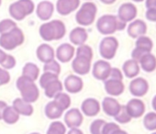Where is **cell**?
I'll use <instances>...</instances> for the list:
<instances>
[{
  "label": "cell",
  "mask_w": 156,
  "mask_h": 134,
  "mask_svg": "<svg viewBox=\"0 0 156 134\" xmlns=\"http://www.w3.org/2000/svg\"><path fill=\"white\" fill-rule=\"evenodd\" d=\"M93 58V50L89 45L82 44L75 51V58L73 60L72 68L79 76H86L91 69V61Z\"/></svg>",
  "instance_id": "obj_1"
},
{
  "label": "cell",
  "mask_w": 156,
  "mask_h": 134,
  "mask_svg": "<svg viewBox=\"0 0 156 134\" xmlns=\"http://www.w3.org/2000/svg\"><path fill=\"white\" fill-rule=\"evenodd\" d=\"M40 35L45 41H58L62 39L66 33V28L62 21L54 19L42 24L40 27Z\"/></svg>",
  "instance_id": "obj_2"
},
{
  "label": "cell",
  "mask_w": 156,
  "mask_h": 134,
  "mask_svg": "<svg viewBox=\"0 0 156 134\" xmlns=\"http://www.w3.org/2000/svg\"><path fill=\"white\" fill-rule=\"evenodd\" d=\"M17 88L20 90L21 98L28 103H34L40 97V91L34 81L21 76L18 78L16 83Z\"/></svg>",
  "instance_id": "obj_3"
},
{
  "label": "cell",
  "mask_w": 156,
  "mask_h": 134,
  "mask_svg": "<svg viewBox=\"0 0 156 134\" xmlns=\"http://www.w3.org/2000/svg\"><path fill=\"white\" fill-rule=\"evenodd\" d=\"M126 23L114 15H103L97 21V29L103 35H111L117 30H122Z\"/></svg>",
  "instance_id": "obj_4"
},
{
  "label": "cell",
  "mask_w": 156,
  "mask_h": 134,
  "mask_svg": "<svg viewBox=\"0 0 156 134\" xmlns=\"http://www.w3.org/2000/svg\"><path fill=\"white\" fill-rule=\"evenodd\" d=\"M35 9V5L32 0H18L9 6V12L13 19L20 21L27 16L30 15Z\"/></svg>",
  "instance_id": "obj_5"
},
{
  "label": "cell",
  "mask_w": 156,
  "mask_h": 134,
  "mask_svg": "<svg viewBox=\"0 0 156 134\" xmlns=\"http://www.w3.org/2000/svg\"><path fill=\"white\" fill-rule=\"evenodd\" d=\"M24 42V34L23 31L16 27L15 29L11 30L10 31L0 34V46L1 48L12 51L17 47L20 46Z\"/></svg>",
  "instance_id": "obj_6"
},
{
  "label": "cell",
  "mask_w": 156,
  "mask_h": 134,
  "mask_svg": "<svg viewBox=\"0 0 156 134\" xmlns=\"http://www.w3.org/2000/svg\"><path fill=\"white\" fill-rule=\"evenodd\" d=\"M98 13V8L93 2H85L75 15L76 22L81 26H90L94 23Z\"/></svg>",
  "instance_id": "obj_7"
},
{
  "label": "cell",
  "mask_w": 156,
  "mask_h": 134,
  "mask_svg": "<svg viewBox=\"0 0 156 134\" xmlns=\"http://www.w3.org/2000/svg\"><path fill=\"white\" fill-rule=\"evenodd\" d=\"M118 48V40L115 37L108 36L101 41L99 45V52L105 60H111L115 57Z\"/></svg>",
  "instance_id": "obj_8"
},
{
  "label": "cell",
  "mask_w": 156,
  "mask_h": 134,
  "mask_svg": "<svg viewBox=\"0 0 156 134\" xmlns=\"http://www.w3.org/2000/svg\"><path fill=\"white\" fill-rule=\"evenodd\" d=\"M152 45H153L152 41L149 37H146L144 35L138 37L136 41V48L132 51V53H131L132 59L139 62L140 59L144 54L151 51Z\"/></svg>",
  "instance_id": "obj_9"
},
{
  "label": "cell",
  "mask_w": 156,
  "mask_h": 134,
  "mask_svg": "<svg viewBox=\"0 0 156 134\" xmlns=\"http://www.w3.org/2000/svg\"><path fill=\"white\" fill-rule=\"evenodd\" d=\"M111 68L112 67L108 61L98 60L93 65V70H92L93 76L98 80L105 81L109 77Z\"/></svg>",
  "instance_id": "obj_10"
},
{
  "label": "cell",
  "mask_w": 156,
  "mask_h": 134,
  "mask_svg": "<svg viewBox=\"0 0 156 134\" xmlns=\"http://www.w3.org/2000/svg\"><path fill=\"white\" fill-rule=\"evenodd\" d=\"M149 90V84L147 80L142 77L134 78L129 84V92L136 97H144Z\"/></svg>",
  "instance_id": "obj_11"
},
{
  "label": "cell",
  "mask_w": 156,
  "mask_h": 134,
  "mask_svg": "<svg viewBox=\"0 0 156 134\" xmlns=\"http://www.w3.org/2000/svg\"><path fill=\"white\" fill-rule=\"evenodd\" d=\"M83 121V114L78 108H71L64 115V122L66 126L70 129L80 127Z\"/></svg>",
  "instance_id": "obj_12"
},
{
  "label": "cell",
  "mask_w": 156,
  "mask_h": 134,
  "mask_svg": "<svg viewBox=\"0 0 156 134\" xmlns=\"http://www.w3.org/2000/svg\"><path fill=\"white\" fill-rule=\"evenodd\" d=\"M125 107L131 118H139L144 115L145 104L142 100L139 98L130 99Z\"/></svg>",
  "instance_id": "obj_13"
},
{
  "label": "cell",
  "mask_w": 156,
  "mask_h": 134,
  "mask_svg": "<svg viewBox=\"0 0 156 134\" xmlns=\"http://www.w3.org/2000/svg\"><path fill=\"white\" fill-rule=\"evenodd\" d=\"M80 0H57L56 9L62 16H67L80 7Z\"/></svg>",
  "instance_id": "obj_14"
},
{
  "label": "cell",
  "mask_w": 156,
  "mask_h": 134,
  "mask_svg": "<svg viewBox=\"0 0 156 134\" xmlns=\"http://www.w3.org/2000/svg\"><path fill=\"white\" fill-rule=\"evenodd\" d=\"M136 16L137 9L132 3H124L119 9L118 18L125 23L132 21L136 18Z\"/></svg>",
  "instance_id": "obj_15"
},
{
  "label": "cell",
  "mask_w": 156,
  "mask_h": 134,
  "mask_svg": "<svg viewBox=\"0 0 156 134\" xmlns=\"http://www.w3.org/2000/svg\"><path fill=\"white\" fill-rule=\"evenodd\" d=\"M74 47L70 43H62L56 50V58L61 62H68L74 56Z\"/></svg>",
  "instance_id": "obj_16"
},
{
  "label": "cell",
  "mask_w": 156,
  "mask_h": 134,
  "mask_svg": "<svg viewBox=\"0 0 156 134\" xmlns=\"http://www.w3.org/2000/svg\"><path fill=\"white\" fill-rule=\"evenodd\" d=\"M105 82V90L106 92L112 97H119L120 96L125 89V86L122 82V80L113 79V78H108Z\"/></svg>",
  "instance_id": "obj_17"
},
{
  "label": "cell",
  "mask_w": 156,
  "mask_h": 134,
  "mask_svg": "<svg viewBox=\"0 0 156 134\" xmlns=\"http://www.w3.org/2000/svg\"><path fill=\"white\" fill-rule=\"evenodd\" d=\"M83 86L84 82L82 78L77 76L70 75L64 80V88L71 94L79 93L83 89Z\"/></svg>",
  "instance_id": "obj_18"
},
{
  "label": "cell",
  "mask_w": 156,
  "mask_h": 134,
  "mask_svg": "<svg viewBox=\"0 0 156 134\" xmlns=\"http://www.w3.org/2000/svg\"><path fill=\"white\" fill-rule=\"evenodd\" d=\"M81 110L87 117H96L100 111V104L95 98H87L81 105Z\"/></svg>",
  "instance_id": "obj_19"
},
{
  "label": "cell",
  "mask_w": 156,
  "mask_h": 134,
  "mask_svg": "<svg viewBox=\"0 0 156 134\" xmlns=\"http://www.w3.org/2000/svg\"><path fill=\"white\" fill-rule=\"evenodd\" d=\"M54 12V6L50 1H41L38 4L36 14L41 20H49Z\"/></svg>",
  "instance_id": "obj_20"
},
{
  "label": "cell",
  "mask_w": 156,
  "mask_h": 134,
  "mask_svg": "<svg viewBox=\"0 0 156 134\" xmlns=\"http://www.w3.org/2000/svg\"><path fill=\"white\" fill-rule=\"evenodd\" d=\"M121 105L117 99L111 97H107L102 101V108L104 112L109 117H115L120 110Z\"/></svg>",
  "instance_id": "obj_21"
},
{
  "label": "cell",
  "mask_w": 156,
  "mask_h": 134,
  "mask_svg": "<svg viewBox=\"0 0 156 134\" xmlns=\"http://www.w3.org/2000/svg\"><path fill=\"white\" fill-rule=\"evenodd\" d=\"M88 34L86 29L82 27H77L72 30V31L69 34L70 41L76 46H80L82 44H85V42L87 41Z\"/></svg>",
  "instance_id": "obj_22"
},
{
  "label": "cell",
  "mask_w": 156,
  "mask_h": 134,
  "mask_svg": "<svg viewBox=\"0 0 156 134\" xmlns=\"http://www.w3.org/2000/svg\"><path fill=\"white\" fill-rule=\"evenodd\" d=\"M36 55L37 58L41 62H48L51 60L54 59L55 52L53 48L47 43H42L41 44L36 51Z\"/></svg>",
  "instance_id": "obj_23"
},
{
  "label": "cell",
  "mask_w": 156,
  "mask_h": 134,
  "mask_svg": "<svg viewBox=\"0 0 156 134\" xmlns=\"http://www.w3.org/2000/svg\"><path fill=\"white\" fill-rule=\"evenodd\" d=\"M146 23L141 19H136L130 22V24L128 27V34L133 39H137L138 37L144 35L146 33Z\"/></svg>",
  "instance_id": "obj_24"
},
{
  "label": "cell",
  "mask_w": 156,
  "mask_h": 134,
  "mask_svg": "<svg viewBox=\"0 0 156 134\" xmlns=\"http://www.w3.org/2000/svg\"><path fill=\"white\" fill-rule=\"evenodd\" d=\"M123 74L128 78H134L140 74V64L137 61L130 59L126 61L122 66Z\"/></svg>",
  "instance_id": "obj_25"
},
{
  "label": "cell",
  "mask_w": 156,
  "mask_h": 134,
  "mask_svg": "<svg viewBox=\"0 0 156 134\" xmlns=\"http://www.w3.org/2000/svg\"><path fill=\"white\" fill-rule=\"evenodd\" d=\"M12 107L15 108V110L20 114L23 116H31L33 114L34 108L30 103H28L24 101L22 98H16L13 101Z\"/></svg>",
  "instance_id": "obj_26"
},
{
  "label": "cell",
  "mask_w": 156,
  "mask_h": 134,
  "mask_svg": "<svg viewBox=\"0 0 156 134\" xmlns=\"http://www.w3.org/2000/svg\"><path fill=\"white\" fill-rule=\"evenodd\" d=\"M139 63L143 71L151 73L156 69V57L151 52L146 53L140 59Z\"/></svg>",
  "instance_id": "obj_27"
},
{
  "label": "cell",
  "mask_w": 156,
  "mask_h": 134,
  "mask_svg": "<svg viewBox=\"0 0 156 134\" xmlns=\"http://www.w3.org/2000/svg\"><path fill=\"white\" fill-rule=\"evenodd\" d=\"M45 115L50 119H57L62 117L63 110L52 100L45 106Z\"/></svg>",
  "instance_id": "obj_28"
},
{
  "label": "cell",
  "mask_w": 156,
  "mask_h": 134,
  "mask_svg": "<svg viewBox=\"0 0 156 134\" xmlns=\"http://www.w3.org/2000/svg\"><path fill=\"white\" fill-rule=\"evenodd\" d=\"M44 93L45 96L49 98H52L54 97L58 93L62 92L63 89V86L62 84V82L59 79H56L51 83H49L44 88Z\"/></svg>",
  "instance_id": "obj_29"
},
{
  "label": "cell",
  "mask_w": 156,
  "mask_h": 134,
  "mask_svg": "<svg viewBox=\"0 0 156 134\" xmlns=\"http://www.w3.org/2000/svg\"><path fill=\"white\" fill-rule=\"evenodd\" d=\"M39 75H40V69L35 63L27 62L24 65L23 70H22V76H24L35 82L38 79Z\"/></svg>",
  "instance_id": "obj_30"
},
{
  "label": "cell",
  "mask_w": 156,
  "mask_h": 134,
  "mask_svg": "<svg viewBox=\"0 0 156 134\" xmlns=\"http://www.w3.org/2000/svg\"><path fill=\"white\" fill-rule=\"evenodd\" d=\"M2 119L7 124L12 125V124H15L16 122H18V120L20 119V114L15 110V108L13 107L8 106L3 112Z\"/></svg>",
  "instance_id": "obj_31"
},
{
  "label": "cell",
  "mask_w": 156,
  "mask_h": 134,
  "mask_svg": "<svg viewBox=\"0 0 156 134\" xmlns=\"http://www.w3.org/2000/svg\"><path fill=\"white\" fill-rule=\"evenodd\" d=\"M53 101L64 111L66 110L67 108H69V107L71 106V97L65 94V93H62V92H60L58 93L54 97H53Z\"/></svg>",
  "instance_id": "obj_32"
},
{
  "label": "cell",
  "mask_w": 156,
  "mask_h": 134,
  "mask_svg": "<svg viewBox=\"0 0 156 134\" xmlns=\"http://www.w3.org/2000/svg\"><path fill=\"white\" fill-rule=\"evenodd\" d=\"M143 126L150 131L156 130V112H149L144 116Z\"/></svg>",
  "instance_id": "obj_33"
},
{
  "label": "cell",
  "mask_w": 156,
  "mask_h": 134,
  "mask_svg": "<svg viewBox=\"0 0 156 134\" xmlns=\"http://www.w3.org/2000/svg\"><path fill=\"white\" fill-rule=\"evenodd\" d=\"M66 127L61 121H53L50 124L46 134H65Z\"/></svg>",
  "instance_id": "obj_34"
},
{
  "label": "cell",
  "mask_w": 156,
  "mask_h": 134,
  "mask_svg": "<svg viewBox=\"0 0 156 134\" xmlns=\"http://www.w3.org/2000/svg\"><path fill=\"white\" fill-rule=\"evenodd\" d=\"M115 120L120 124H127L129 122L131 121V117L129 115L127 109H126V107L125 106H121L120 108V110L119 111V113L114 117Z\"/></svg>",
  "instance_id": "obj_35"
},
{
  "label": "cell",
  "mask_w": 156,
  "mask_h": 134,
  "mask_svg": "<svg viewBox=\"0 0 156 134\" xmlns=\"http://www.w3.org/2000/svg\"><path fill=\"white\" fill-rule=\"evenodd\" d=\"M43 71L59 76V74L61 73V66H60L59 62L53 59L48 62H45V64L43 66Z\"/></svg>",
  "instance_id": "obj_36"
},
{
  "label": "cell",
  "mask_w": 156,
  "mask_h": 134,
  "mask_svg": "<svg viewBox=\"0 0 156 134\" xmlns=\"http://www.w3.org/2000/svg\"><path fill=\"white\" fill-rule=\"evenodd\" d=\"M16 27H18L17 23L13 19H3L0 21V34L7 33L11 30L15 29Z\"/></svg>",
  "instance_id": "obj_37"
},
{
  "label": "cell",
  "mask_w": 156,
  "mask_h": 134,
  "mask_svg": "<svg viewBox=\"0 0 156 134\" xmlns=\"http://www.w3.org/2000/svg\"><path fill=\"white\" fill-rule=\"evenodd\" d=\"M56 79H59V76L49 73V72H44V74H42L41 76L40 77V86L42 88H44L49 83H51Z\"/></svg>",
  "instance_id": "obj_38"
},
{
  "label": "cell",
  "mask_w": 156,
  "mask_h": 134,
  "mask_svg": "<svg viewBox=\"0 0 156 134\" xmlns=\"http://www.w3.org/2000/svg\"><path fill=\"white\" fill-rule=\"evenodd\" d=\"M106 121L104 119L98 118L95 119L90 125V132L91 134H102V129L105 125Z\"/></svg>",
  "instance_id": "obj_39"
},
{
  "label": "cell",
  "mask_w": 156,
  "mask_h": 134,
  "mask_svg": "<svg viewBox=\"0 0 156 134\" xmlns=\"http://www.w3.org/2000/svg\"><path fill=\"white\" fill-rule=\"evenodd\" d=\"M0 64H1V66L3 67L4 69H6V70L12 69V68H14V67L16 66V59L12 55H10V54H7L5 60Z\"/></svg>",
  "instance_id": "obj_40"
},
{
  "label": "cell",
  "mask_w": 156,
  "mask_h": 134,
  "mask_svg": "<svg viewBox=\"0 0 156 134\" xmlns=\"http://www.w3.org/2000/svg\"><path fill=\"white\" fill-rule=\"evenodd\" d=\"M119 129H120V127L118 124L114 122H108V123L106 122L102 129V134H112L115 130Z\"/></svg>",
  "instance_id": "obj_41"
},
{
  "label": "cell",
  "mask_w": 156,
  "mask_h": 134,
  "mask_svg": "<svg viewBox=\"0 0 156 134\" xmlns=\"http://www.w3.org/2000/svg\"><path fill=\"white\" fill-rule=\"evenodd\" d=\"M9 81H10L9 73L6 69L0 67V86L7 85Z\"/></svg>",
  "instance_id": "obj_42"
},
{
  "label": "cell",
  "mask_w": 156,
  "mask_h": 134,
  "mask_svg": "<svg viewBox=\"0 0 156 134\" xmlns=\"http://www.w3.org/2000/svg\"><path fill=\"white\" fill-rule=\"evenodd\" d=\"M109 77H110V78H113V79L123 80V75H122V72H121L119 68H111Z\"/></svg>",
  "instance_id": "obj_43"
},
{
  "label": "cell",
  "mask_w": 156,
  "mask_h": 134,
  "mask_svg": "<svg viewBox=\"0 0 156 134\" xmlns=\"http://www.w3.org/2000/svg\"><path fill=\"white\" fill-rule=\"evenodd\" d=\"M145 16L148 20L156 22V9H147Z\"/></svg>",
  "instance_id": "obj_44"
},
{
  "label": "cell",
  "mask_w": 156,
  "mask_h": 134,
  "mask_svg": "<svg viewBox=\"0 0 156 134\" xmlns=\"http://www.w3.org/2000/svg\"><path fill=\"white\" fill-rule=\"evenodd\" d=\"M147 9H156V0H146Z\"/></svg>",
  "instance_id": "obj_45"
},
{
  "label": "cell",
  "mask_w": 156,
  "mask_h": 134,
  "mask_svg": "<svg viewBox=\"0 0 156 134\" xmlns=\"http://www.w3.org/2000/svg\"><path fill=\"white\" fill-rule=\"evenodd\" d=\"M8 107L7 103L5 101H1L0 100V119H2V116H3V112L5 110V108Z\"/></svg>",
  "instance_id": "obj_46"
},
{
  "label": "cell",
  "mask_w": 156,
  "mask_h": 134,
  "mask_svg": "<svg viewBox=\"0 0 156 134\" xmlns=\"http://www.w3.org/2000/svg\"><path fill=\"white\" fill-rule=\"evenodd\" d=\"M67 134H84L83 131L81 129H79L78 128H72L68 132Z\"/></svg>",
  "instance_id": "obj_47"
},
{
  "label": "cell",
  "mask_w": 156,
  "mask_h": 134,
  "mask_svg": "<svg viewBox=\"0 0 156 134\" xmlns=\"http://www.w3.org/2000/svg\"><path fill=\"white\" fill-rule=\"evenodd\" d=\"M6 56H7V53H6L3 50L0 49V63H1V62L5 60Z\"/></svg>",
  "instance_id": "obj_48"
},
{
  "label": "cell",
  "mask_w": 156,
  "mask_h": 134,
  "mask_svg": "<svg viewBox=\"0 0 156 134\" xmlns=\"http://www.w3.org/2000/svg\"><path fill=\"white\" fill-rule=\"evenodd\" d=\"M100 1L103 3V4H106V5H111L113 3L116 2V0H100Z\"/></svg>",
  "instance_id": "obj_49"
},
{
  "label": "cell",
  "mask_w": 156,
  "mask_h": 134,
  "mask_svg": "<svg viewBox=\"0 0 156 134\" xmlns=\"http://www.w3.org/2000/svg\"><path fill=\"white\" fill-rule=\"evenodd\" d=\"M112 134H129L128 132H126L125 130H122L121 129H119L117 130H115Z\"/></svg>",
  "instance_id": "obj_50"
},
{
  "label": "cell",
  "mask_w": 156,
  "mask_h": 134,
  "mask_svg": "<svg viewBox=\"0 0 156 134\" xmlns=\"http://www.w3.org/2000/svg\"><path fill=\"white\" fill-rule=\"evenodd\" d=\"M151 106H152V108H153V110L156 112V96H154V97L152 98V101H151Z\"/></svg>",
  "instance_id": "obj_51"
},
{
  "label": "cell",
  "mask_w": 156,
  "mask_h": 134,
  "mask_svg": "<svg viewBox=\"0 0 156 134\" xmlns=\"http://www.w3.org/2000/svg\"><path fill=\"white\" fill-rule=\"evenodd\" d=\"M132 1H134V2H142L143 0H132Z\"/></svg>",
  "instance_id": "obj_52"
},
{
  "label": "cell",
  "mask_w": 156,
  "mask_h": 134,
  "mask_svg": "<svg viewBox=\"0 0 156 134\" xmlns=\"http://www.w3.org/2000/svg\"><path fill=\"white\" fill-rule=\"evenodd\" d=\"M30 134H40V133H38V132H32V133H30Z\"/></svg>",
  "instance_id": "obj_53"
},
{
  "label": "cell",
  "mask_w": 156,
  "mask_h": 134,
  "mask_svg": "<svg viewBox=\"0 0 156 134\" xmlns=\"http://www.w3.org/2000/svg\"><path fill=\"white\" fill-rule=\"evenodd\" d=\"M1 4H2V0H0V6H1Z\"/></svg>",
  "instance_id": "obj_54"
},
{
  "label": "cell",
  "mask_w": 156,
  "mask_h": 134,
  "mask_svg": "<svg viewBox=\"0 0 156 134\" xmlns=\"http://www.w3.org/2000/svg\"><path fill=\"white\" fill-rule=\"evenodd\" d=\"M151 134H156V132H153V133H151Z\"/></svg>",
  "instance_id": "obj_55"
},
{
  "label": "cell",
  "mask_w": 156,
  "mask_h": 134,
  "mask_svg": "<svg viewBox=\"0 0 156 134\" xmlns=\"http://www.w3.org/2000/svg\"><path fill=\"white\" fill-rule=\"evenodd\" d=\"M88 1H90V0H88Z\"/></svg>",
  "instance_id": "obj_56"
}]
</instances>
